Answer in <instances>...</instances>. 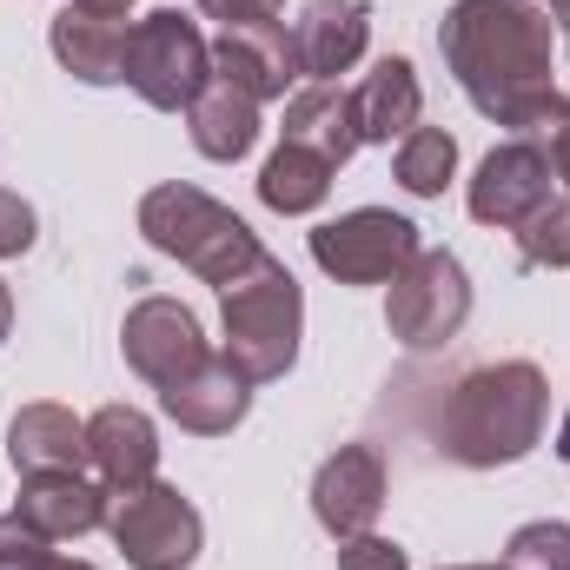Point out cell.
<instances>
[{
  "instance_id": "6da1fadb",
  "label": "cell",
  "mask_w": 570,
  "mask_h": 570,
  "mask_svg": "<svg viewBox=\"0 0 570 570\" xmlns=\"http://www.w3.org/2000/svg\"><path fill=\"white\" fill-rule=\"evenodd\" d=\"M438 53L451 80L464 87V100L511 134H531V120L558 94L551 87V13L538 0H458L438 20Z\"/></svg>"
},
{
  "instance_id": "7402d4cb",
  "label": "cell",
  "mask_w": 570,
  "mask_h": 570,
  "mask_svg": "<svg viewBox=\"0 0 570 570\" xmlns=\"http://www.w3.org/2000/svg\"><path fill=\"white\" fill-rule=\"evenodd\" d=\"M332 159H318L312 146H292L279 140V153L266 159V173H259V199L273 206V213H312V206H325V193H332Z\"/></svg>"
},
{
  "instance_id": "9a60e30c",
  "label": "cell",
  "mask_w": 570,
  "mask_h": 570,
  "mask_svg": "<svg viewBox=\"0 0 570 570\" xmlns=\"http://www.w3.org/2000/svg\"><path fill=\"white\" fill-rule=\"evenodd\" d=\"M107 504H114V491L107 484H94V478H80V471H27L20 478V518L40 531V538H87V531H100L107 524Z\"/></svg>"
},
{
  "instance_id": "44dd1931",
  "label": "cell",
  "mask_w": 570,
  "mask_h": 570,
  "mask_svg": "<svg viewBox=\"0 0 570 570\" xmlns=\"http://www.w3.org/2000/svg\"><path fill=\"white\" fill-rule=\"evenodd\" d=\"M186 127H193V146H199L206 159L233 166V159H246L253 140H259V100H246L239 87H226V80L213 73L206 94L186 107Z\"/></svg>"
},
{
  "instance_id": "f546056e",
  "label": "cell",
  "mask_w": 570,
  "mask_h": 570,
  "mask_svg": "<svg viewBox=\"0 0 570 570\" xmlns=\"http://www.w3.org/2000/svg\"><path fill=\"white\" fill-rule=\"evenodd\" d=\"M199 13H213L219 27H253V20H279L285 0H199Z\"/></svg>"
},
{
  "instance_id": "5bb4252c",
  "label": "cell",
  "mask_w": 570,
  "mask_h": 570,
  "mask_svg": "<svg viewBox=\"0 0 570 570\" xmlns=\"http://www.w3.org/2000/svg\"><path fill=\"white\" fill-rule=\"evenodd\" d=\"M372 40V7L365 0H305L298 27H292V53L305 80H338L365 60Z\"/></svg>"
},
{
  "instance_id": "ffe728a7",
  "label": "cell",
  "mask_w": 570,
  "mask_h": 570,
  "mask_svg": "<svg viewBox=\"0 0 570 570\" xmlns=\"http://www.w3.org/2000/svg\"><path fill=\"white\" fill-rule=\"evenodd\" d=\"M285 140L292 146H312L318 159L345 166L358 153V120H352V94L332 87V80H312L305 94L285 100Z\"/></svg>"
},
{
  "instance_id": "52a82bcc",
  "label": "cell",
  "mask_w": 570,
  "mask_h": 570,
  "mask_svg": "<svg viewBox=\"0 0 570 570\" xmlns=\"http://www.w3.org/2000/svg\"><path fill=\"white\" fill-rule=\"evenodd\" d=\"M107 531L120 544V558L134 570H186L206 544V524L193 511V498H179L173 484H140V491H114L107 504Z\"/></svg>"
},
{
  "instance_id": "8fae6325",
  "label": "cell",
  "mask_w": 570,
  "mask_h": 570,
  "mask_svg": "<svg viewBox=\"0 0 570 570\" xmlns=\"http://www.w3.org/2000/svg\"><path fill=\"white\" fill-rule=\"evenodd\" d=\"M127 33H134V0H67L47 27V47L73 80L114 87L127 60Z\"/></svg>"
},
{
  "instance_id": "2e32d148",
  "label": "cell",
  "mask_w": 570,
  "mask_h": 570,
  "mask_svg": "<svg viewBox=\"0 0 570 570\" xmlns=\"http://www.w3.org/2000/svg\"><path fill=\"white\" fill-rule=\"evenodd\" d=\"M159 405H166V419H173L179 431L219 438V431H233L246 412H253V385L226 365V352H213L206 365H193L186 379H173V385L159 392Z\"/></svg>"
},
{
  "instance_id": "4dcf8cb0",
  "label": "cell",
  "mask_w": 570,
  "mask_h": 570,
  "mask_svg": "<svg viewBox=\"0 0 570 570\" xmlns=\"http://www.w3.org/2000/svg\"><path fill=\"white\" fill-rule=\"evenodd\" d=\"M7 332H13V292H7V279H0V345H7Z\"/></svg>"
},
{
  "instance_id": "7a4b0ae2",
  "label": "cell",
  "mask_w": 570,
  "mask_h": 570,
  "mask_svg": "<svg viewBox=\"0 0 570 570\" xmlns=\"http://www.w3.org/2000/svg\"><path fill=\"white\" fill-rule=\"evenodd\" d=\"M551 419V385L531 358H504V365H478L464 372L438 419H431V444L438 458L464 464V471H498V464H518L538 451Z\"/></svg>"
},
{
  "instance_id": "5b68a950",
  "label": "cell",
  "mask_w": 570,
  "mask_h": 570,
  "mask_svg": "<svg viewBox=\"0 0 570 570\" xmlns=\"http://www.w3.org/2000/svg\"><path fill=\"white\" fill-rule=\"evenodd\" d=\"M120 80L140 94L146 107H159V114H186V107L206 94V80H213V47H206L199 20H186L179 7L140 13L134 33H127Z\"/></svg>"
},
{
  "instance_id": "83f0119b",
  "label": "cell",
  "mask_w": 570,
  "mask_h": 570,
  "mask_svg": "<svg viewBox=\"0 0 570 570\" xmlns=\"http://www.w3.org/2000/svg\"><path fill=\"white\" fill-rule=\"evenodd\" d=\"M338 570H412V558L392 538H372L365 531V538H345L338 544Z\"/></svg>"
},
{
  "instance_id": "f1b7e54d",
  "label": "cell",
  "mask_w": 570,
  "mask_h": 570,
  "mask_svg": "<svg viewBox=\"0 0 570 570\" xmlns=\"http://www.w3.org/2000/svg\"><path fill=\"white\" fill-rule=\"evenodd\" d=\"M33 246V206L0 186V259H20Z\"/></svg>"
},
{
  "instance_id": "cb8c5ba5",
  "label": "cell",
  "mask_w": 570,
  "mask_h": 570,
  "mask_svg": "<svg viewBox=\"0 0 570 570\" xmlns=\"http://www.w3.org/2000/svg\"><path fill=\"white\" fill-rule=\"evenodd\" d=\"M518 259L531 273H564L570 266V199L538 206L524 226H518Z\"/></svg>"
},
{
  "instance_id": "1f68e13d",
  "label": "cell",
  "mask_w": 570,
  "mask_h": 570,
  "mask_svg": "<svg viewBox=\"0 0 570 570\" xmlns=\"http://www.w3.org/2000/svg\"><path fill=\"white\" fill-rule=\"evenodd\" d=\"M558 458L570 464V412H564V425H558Z\"/></svg>"
},
{
  "instance_id": "277c9868",
  "label": "cell",
  "mask_w": 570,
  "mask_h": 570,
  "mask_svg": "<svg viewBox=\"0 0 570 570\" xmlns=\"http://www.w3.org/2000/svg\"><path fill=\"white\" fill-rule=\"evenodd\" d=\"M219 318H226V345L219 352H226V365L246 385H266V379L292 372L298 332H305V292L273 253L219 292Z\"/></svg>"
},
{
  "instance_id": "d590c367",
  "label": "cell",
  "mask_w": 570,
  "mask_h": 570,
  "mask_svg": "<svg viewBox=\"0 0 570 570\" xmlns=\"http://www.w3.org/2000/svg\"><path fill=\"white\" fill-rule=\"evenodd\" d=\"M551 7H558V13H564V7H570V0H551Z\"/></svg>"
},
{
  "instance_id": "4316f807",
  "label": "cell",
  "mask_w": 570,
  "mask_h": 570,
  "mask_svg": "<svg viewBox=\"0 0 570 570\" xmlns=\"http://www.w3.org/2000/svg\"><path fill=\"white\" fill-rule=\"evenodd\" d=\"M531 134H544L538 146L551 153V173L570 186V100H564V94H551V100H544V114L531 120Z\"/></svg>"
},
{
  "instance_id": "ac0fdd59",
  "label": "cell",
  "mask_w": 570,
  "mask_h": 570,
  "mask_svg": "<svg viewBox=\"0 0 570 570\" xmlns=\"http://www.w3.org/2000/svg\"><path fill=\"white\" fill-rule=\"evenodd\" d=\"M425 114V87L419 67L405 53H385L358 87H352V120H358V146H392L405 140Z\"/></svg>"
},
{
  "instance_id": "4fadbf2b",
  "label": "cell",
  "mask_w": 570,
  "mask_h": 570,
  "mask_svg": "<svg viewBox=\"0 0 570 570\" xmlns=\"http://www.w3.org/2000/svg\"><path fill=\"white\" fill-rule=\"evenodd\" d=\"M213 73L226 87H239L246 100H285V87L298 80V53L279 20H253V27H226L213 40Z\"/></svg>"
},
{
  "instance_id": "d4e9b609",
  "label": "cell",
  "mask_w": 570,
  "mask_h": 570,
  "mask_svg": "<svg viewBox=\"0 0 570 570\" xmlns=\"http://www.w3.org/2000/svg\"><path fill=\"white\" fill-rule=\"evenodd\" d=\"M504 570H570V524L564 518L518 524L504 544Z\"/></svg>"
},
{
  "instance_id": "ba28073f",
  "label": "cell",
  "mask_w": 570,
  "mask_h": 570,
  "mask_svg": "<svg viewBox=\"0 0 570 570\" xmlns=\"http://www.w3.org/2000/svg\"><path fill=\"white\" fill-rule=\"evenodd\" d=\"M471 318V279L451 253H419L385 298V325L405 352H444Z\"/></svg>"
},
{
  "instance_id": "7c38bea8",
  "label": "cell",
  "mask_w": 570,
  "mask_h": 570,
  "mask_svg": "<svg viewBox=\"0 0 570 570\" xmlns=\"http://www.w3.org/2000/svg\"><path fill=\"white\" fill-rule=\"evenodd\" d=\"M379 511H385V458L372 444H338L312 478V518L345 544V538H365Z\"/></svg>"
},
{
  "instance_id": "3957f363",
  "label": "cell",
  "mask_w": 570,
  "mask_h": 570,
  "mask_svg": "<svg viewBox=\"0 0 570 570\" xmlns=\"http://www.w3.org/2000/svg\"><path fill=\"white\" fill-rule=\"evenodd\" d=\"M140 233H146L153 253L179 259L186 273H199V279L219 285V292L266 259L259 233H253L233 206H219L213 193H199V186H186V179H166V186L146 193L140 199Z\"/></svg>"
},
{
  "instance_id": "e575fe53",
  "label": "cell",
  "mask_w": 570,
  "mask_h": 570,
  "mask_svg": "<svg viewBox=\"0 0 570 570\" xmlns=\"http://www.w3.org/2000/svg\"><path fill=\"white\" fill-rule=\"evenodd\" d=\"M558 20H564V47H570V7H564V13H558Z\"/></svg>"
},
{
  "instance_id": "9c48e42d",
  "label": "cell",
  "mask_w": 570,
  "mask_h": 570,
  "mask_svg": "<svg viewBox=\"0 0 570 570\" xmlns=\"http://www.w3.org/2000/svg\"><path fill=\"white\" fill-rule=\"evenodd\" d=\"M551 153L538 140H504L484 153V166H478V179H471V193H464V206H471V219L478 226H504V233H518L538 206H551Z\"/></svg>"
},
{
  "instance_id": "d6a6232c",
  "label": "cell",
  "mask_w": 570,
  "mask_h": 570,
  "mask_svg": "<svg viewBox=\"0 0 570 570\" xmlns=\"http://www.w3.org/2000/svg\"><path fill=\"white\" fill-rule=\"evenodd\" d=\"M47 570H94V564H67V558H53V564H47Z\"/></svg>"
},
{
  "instance_id": "30bf717a",
  "label": "cell",
  "mask_w": 570,
  "mask_h": 570,
  "mask_svg": "<svg viewBox=\"0 0 570 570\" xmlns=\"http://www.w3.org/2000/svg\"><path fill=\"white\" fill-rule=\"evenodd\" d=\"M120 352H127V365L140 372L153 392H166L173 379H186L193 365H206L213 358V345H206V332H199V318L179 305V298H140L134 312H127V325H120Z\"/></svg>"
},
{
  "instance_id": "d6986e66",
  "label": "cell",
  "mask_w": 570,
  "mask_h": 570,
  "mask_svg": "<svg viewBox=\"0 0 570 570\" xmlns=\"http://www.w3.org/2000/svg\"><path fill=\"white\" fill-rule=\"evenodd\" d=\"M7 458L13 471H80L87 458V425L67 405H20L7 425Z\"/></svg>"
},
{
  "instance_id": "8992f818",
  "label": "cell",
  "mask_w": 570,
  "mask_h": 570,
  "mask_svg": "<svg viewBox=\"0 0 570 570\" xmlns=\"http://www.w3.org/2000/svg\"><path fill=\"white\" fill-rule=\"evenodd\" d=\"M419 226L405 213H385V206H358V213H338L312 233V259L318 273L338 285H392L412 259H419Z\"/></svg>"
},
{
  "instance_id": "e0dca14e",
  "label": "cell",
  "mask_w": 570,
  "mask_h": 570,
  "mask_svg": "<svg viewBox=\"0 0 570 570\" xmlns=\"http://www.w3.org/2000/svg\"><path fill=\"white\" fill-rule=\"evenodd\" d=\"M87 464L100 471L107 491H140L159 471V431L134 405H100L87 419Z\"/></svg>"
},
{
  "instance_id": "603a6c76",
  "label": "cell",
  "mask_w": 570,
  "mask_h": 570,
  "mask_svg": "<svg viewBox=\"0 0 570 570\" xmlns=\"http://www.w3.org/2000/svg\"><path fill=\"white\" fill-rule=\"evenodd\" d=\"M451 173H458V140L444 127H412L399 140V186L412 199H438L451 186Z\"/></svg>"
},
{
  "instance_id": "484cf974",
  "label": "cell",
  "mask_w": 570,
  "mask_h": 570,
  "mask_svg": "<svg viewBox=\"0 0 570 570\" xmlns=\"http://www.w3.org/2000/svg\"><path fill=\"white\" fill-rule=\"evenodd\" d=\"M53 564V538H40L20 511L0 518V570H47Z\"/></svg>"
},
{
  "instance_id": "836d02e7",
  "label": "cell",
  "mask_w": 570,
  "mask_h": 570,
  "mask_svg": "<svg viewBox=\"0 0 570 570\" xmlns=\"http://www.w3.org/2000/svg\"><path fill=\"white\" fill-rule=\"evenodd\" d=\"M451 570H504V564H451Z\"/></svg>"
}]
</instances>
